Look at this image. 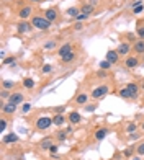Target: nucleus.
I'll return each instance as SVG.
<instances>
[{
	"mask_svg": "<svg viewBox=\"0 0 144 160\" xmlns=\"http://www.w3.org/2000/svg\"><path fill=\"white\" fill-rule=\"evenodd\" d=\"M31 25H33V28H38V29H49L51 22H48L44 17H33Z\"/></svg>",
	"mask_w": 144,
	"mask_h": 160,
	"instance_id": "nucleus-1",
	"label": "nucleus"
},
{
	"mask_svg": "<svg viewBox=\"0 0 144 160\" xmlns=\"http://www.w3.org/2000/svg\"><path fill=\"white\" fill-rule=\"evenodd\" d=\"M51 124H54L53 118L49 116H41L36 119V129H39V131H44V129L51 128Z\"/></svg>",
	"mask_w": 144,
	"mask_h": 160,
	"instance_id": "nucleus-2",
	"label": "nucleus"
},
{
	"mask_svg": "<svg viewBox=\"0 0 144 160\" xmlns=\"http://www.w3.org/2000/svg\"><path fill=\"white\" fill-rule=\"evenodd\" d=\"M106 93H108V87H106V85H100V87H97V88L92 90L90 96L93 100H100V98H103Z\"/></svg>",
	"mask_w": 144,
	"mask_h": 160,
	"instance_id": "nucleus-3",
	"label": "nucleus"
},
{
	"mask_svg": "<svg viewBox=\"0 0 144 160\" xmlns=\"http://www.w3.org/2000/svg\"><path fill=\"white\" fill-rule=\"evenodd\" d=\"M31 28H33V25H31V23H28L26 20H21V22L17 25V31L20 33V34H25V33H30V31H31Z\"/></svg>",
	"mask_w": 144,
	"mask_h": 160,
	"instance_id": "nucleus-4",
	"label": "nucleus"
},
{
	"mask_svg": "<svg viewBox=\"0 0 144 160\" xmlns=\"http://www.w3.org/2000/svg\"><path fill=\"white\" fill-rule=\"evenodd\" d=\"M23 100H25L23 93H20V92H15V93H12V95H10L8 101H10V103H13V105H20V103H23Z\"/></svg>",
	"mask_w": 144,
	"mask_h": 160,
	"instance_id": "nucleus-5",
	"label": "nucleus"
},
{
	"mask_svg": "<svg viewBox=\"0 0 144 160\" xmlns=\"http://www.w3.org/2000/svg\"><path fill=\"white\" fill-rule=\"evenodd\" d=\"M130 51H131V44L130 43H121L118 46V49H116V52H118L119 56H130Z\"/></svg>",
	"mask_w": 144,
	"mask_h": 160,
	"instance_id": "nucleus-6",
	"label": "nucleus"
},
{
	"mask_svg": "<svg viewBox=\"0 0 144 160\" xmlns=\"http://www.w3.org/2000/svg\"><path fill=\"white\" fill-rule=\"evenodd\" d=\"M124 65H126L128 69H136L137 65H139V59L134 56H128L126 61H124Z\"/></svg>",
	"mask_w": 144,
	"mask_h": 160,
	"instance_id": "nucleus-7",
	"label": "nucleus"
},
{
	"mask_svg": "<svg viewBox=\"0 0 144 160\" xmlns=\"http://www.w3.org/2000/svg\"><path fill=\"white\" fill-rule=\"evenodd\" d=\"M44 18L48 20V22H56L57 20V10L56 8H48V10L44 11Z\"/></svg>",
	"mask_w": 144,
	"mask_h": 160,
	"instance_id": "nucleus-8",
	"label": "nucleus"
},
{
	"mask_svg": "<svg viewBox=\"0 0 144 160\" xmlns=\"http://www.w3.org/2000/svg\"><path fill=\"white\" fill-rule=\"evenodd\" d=\"M53 146H54L53 137H44L43 141H39V149L41 150H49Z\"/></svg>",
	"mask_w": 144,
	"mask_h": 160,
	"instance_id": "nucleus-9",
	"label": "nucleus"
},
{
	"mask_svg": "<svg viewBox=\"0 0 144 160\" xmlns=\"http://www.w3.org/2000/svg\"><path fill=\"white\" fill-rule=\"evenodd\" d=\"M17 106H18V105H13V103H10V101H8L7 105H2V113H5V114H13L15 111H17Z\"/></svg>",
	"mask_w": 144,
	"mask_h": 160,
	"instance_id": "nucleus-10",
	"label": "nucleus"
},
{
	"mask_svg": "<svg viewBox=\"0 0 144 160\" xmlns=\"http://www.w3.org/2000/svg\"><path fill=\"white\" fill-rule=\"evenodd\" d=\"M106 61L111 62V64H116V62L119 61V54L116 52V51H108V52H106Z\"/></svg>",
	"mask_w": 144,
	"mask_h": 160,
	"instance_id": "nucleus-11",
	"label": "nucleus"
},
{
	"mask_svg": "<svg viewBox=\"0 0 144 160\" xmlns=\"http://www.w3.org/2000/svg\"><path fill=\"white\" fill-rule=\"evenodd\" d=\"M69 123L70 124H79L80 123V119H82V116H80V113H77V111H72V113L69 114Z\"/></svg>",
	"mask_w": 144,
	"mask_h": 160,
	"instance_id": "nucleus-12",
	"label": "nucleus"
},
{
	"mask_svg": "<svg viewBox=\"0 0 144 160\" xmlns=\"http://www.w3.org/2000/svg\"><path fill=\"white\" fill-rule=\"evenodd\" d=\"M31 7H23L20 11H18V17L21 18V20H26V18H30L31 17Z\"/></svg>",
	"mask_w": 144,
	"mask_h": 160,
	"instance_id": "nucleus-13",
	"label": "nucleus"
},
{
	"mask_svg": "<svg viewBox=\"0 0 144 160\" xmlns=\"http://www.w3.org/2000/svg\"><path fill=\"white\" fill-rule=\"evenodd\" d=\"M133 49L136 54H144V39H137L136 43H134Z\"/></svg>",
	"mask_w": 144,
	"mask_h": 160,
	"instance_id": "nucleus-14",
	"label": "nucleus"
},
{
	"mask_svg": "<svg viewBox=\"0 0 144 160\" xmlns=\"http://www.w3.org/2000/svg\"><path fill=\"white\" fill-rule=\"evenodd\" d=\"M93 10H95V7H93V5H90L88 2H87V4H84V5L80 7V13L88 15V17H90V15L93 13Z\"/></svg>",
	"mask_w": 144,
	"mask_h": 160,
	"instance_id": "nucleus-15",
	"label": "nucleus"
},
{
	"mask_svg": "<svg viewBox=\"0 0 144 160\" xmlns=\"http://www.w3.org/2000/svg\"><path fill=\"white\" fill-rule=\"evenodd\" d=\"M2 142L4 144H12V142H18V136L15 134V132H10V134H7L4 139H2Z\"/></svg>",
	"mask_w": 144,
	"mask_h": 160,
	"instance_id": "nucleus-16",
	"label": "nucleus"
},
{
	"mask_svg": "<svg viewBox=\"0 0 144 160\" xmlns=\"http://www.w3.org/2000/svg\"><path fill=\"white\" fill-rule=\"evenodd\" d=\"M126 88L130 90L131 98H136V96H137V93H139V87H137L136 83H128V85H126Z\"/></svg>",
	"mask_w": 144,
	"mask_h": 160,
	"instance_id": "nucleus-17",
	"label": "nucleus"
},
{
	"mask_svg": "<svg viewBox=\"0 0 144 160\" xmlns=\"http://www.w3.org/2000/svg\"><path fill=\"white\" fill-rule=\"evenodd\" d=\"M70 51H72V44L66 43V44H62V46L59 47V56L62 57V56H66V54H69Z\"/></svg>",
	"mask_w": 144,
	"mask_h": 160,
	"instance_id": "nucleus-18",
	"label": "nucleus"
},
{
	"mask_svg": "<svg viewBox=\"0 0 144 160\" xmlns=\"http://www.w3.org/2000/svg\"><path fill=\"white\" fill-rule=\"evenodd\" d=\"M106 134H108V129L106 128L97 129V132H95V139H97V141H103V139L106 137Z\"/></svg>",
	"mask_w": 144,
	"mask_h": 160,
	"instance_id": "nucleus-19",
	"label": "nucleus"
},
{
	"mask_svg": "<svg viewBox=\"0 0 144 160\" xmlns=\"http://www.w3.org/2000/svg\"><path fill=\"white\" fill-rule=\"evenodd\" d=\"M66 15H67V17H70V18H77V15H80V8L70 7V8H67V10H66Z\"/></svg>",
	"mask_w": 144,
	"mask_h": 160,
	"instance_id": "nucleus-20",
	"label": "nucleus"
},
{
	"mask_svg": "<svg viewBox=\"0 0 144 160\" xmlns=\"http://www.w3.org/2000/svg\"><path fill=\"white\" fill-rule=\"evenodd\" d=\"M53 121H54V126H62L66 123V118H64V114H56L53 118Z\"/></svg>",
	"mask_w": 144,
	"mask_h": 160,
	"instance_id": "nucleus-21",
	"label": "nucleus"
},
{
	"mask_svg": "<svg viewBox=\"0 0 144 160\" xmlns=\"http://www.w3.org/2000/svg\"><path fill=\"white\" fill-rule=\"evenodd\" d=\"M88 100V95L87 93H80V95L75 96V101H77V105H85Z\"/></svg>",
	"mask_w": 144,
	"mask_h": 160,
	"instance_id": "nucleus-22",
	"label": "nucleus"
},
{
	"mask_svg": "<svg viewBox=\"0 0 144 160\" xmlns=\"http://www.w3.org/2000/svg\"><path fill=\"white\" fill-rule=\"evenodd\" d=\"M75 56H77V54H75L74 51H70L69 54H66V56L61 57V61H62V62H72V61L75 59Z\"/></svg>",
	"mask_w": 144,
	"mask_h": 160,
	"instance_id": "nucleus-23",
	"label": "nucleus"
},
{
	"mask_svg": "<svg viewBox=\"0 0 144 160\" xmlns=\"http://www.w3.org/2000/svg\"><path fill=\"white\" fill-rule=\"evenodd\" d=\"M136 34L139 36V39H144V23H137V26H136Z\"/></svg>",
	"mask_w": 144,
	"mask_h": 160,
	"instance_id": "nucleus-24",
	"label": "nucleus"
},
{
	"mask_svg": "<svg viewBox=\"0 0 144 160\" xmlns=\"http://www.w3.org/2000/svg\"><path fill=\"white\" fill-rule=\"evenodd\" d=\"M23 87H25V88H35V80H33V78H25V80H23Z\"/></svg>",
	"mask_w": 144,
	"mask_h": 160,
	"instance_id": "nucleus-25",
	"label": "nucleus"
},
{
	"mask_svg": "<svg viewBox=\"0 0 144 160\" xmlns=\"http://www.w3.org/2000/svg\"><path fill=\"white\" fill-rule=\"evenodd\" d=\"M15 85H17V83L12 82V80H4V82H2V87H4L5 90H12Z\"/></svg>",
	"mask_w": 144,
	"mask_h": 160,
	"instance_id": "nucleus-26",
	"label": "nucleus"
},
{
	"mask_svg": "<svg viewBox=\"0 0 144 160\" xmlns=\"http://www.w3.org/2000/svg\"><path fill=\"white\" fill-rule=\"evenodd\" d=\"M136 129H137V126L134 124V123H130V124L126 126V132H128V134H133V132H136Z\"/></svg>",
	"mask_w": 144,
	"mask_h": 160,
	"instance_id": "nucleus-27",
	"label": "nucleus"
},
{
	"mask_svg": "<svg viewBox=\"0 0 144 160\" xmlns=\"http://www.w3.org/2000/svg\"><path fill=\"white\" fill-rule=\"evenodd\" d=\"M119 96H121V98H131V93H130V90L124 87V88L119 92Z\"/></svg>",
	"mask_w": 144,
	"mask_h": 160,
	"instance_id": "nucleus-28",
	"label": "nucleus"
},
{
	"mask_svg": "<svg viewBox=\"0 0 144 160\" xmlns=\"http://www.w3.org/2000/svg\"><path fill=\"white\" fill-rule=\"evenodd\" d=\"M41 70H43V74H51V72H53V65L51 64H44Z\"/></svg>",
	"mask_w": 144,
	"mask_h": 160,
	"instance_id": "nucleus-29",
	"label": "nucleus"
},
{
	"mask_svg": "<svg viewBox=\"0 0 144 160\" xmlns=\"http://www.w3.org/2000/svg\"><path fill=\"white\" fill-rule=\"evenodd\" d=\"M110 65H111V62H108L106 59H105V61H102V62H100V69H103V70H108V69H110Z\"/></svg>",
	"mask_w": 144,
	"mask_h": 160,
	"instance_id": "nucleus-30",
	"label": "nucleus"
},
{
	"mask_svg": "<svg viewBox=\"0 0 144 160\" xmlns=\"http://www.w3.org/2000/svg\"><path fill=\"white\" fill-rule=\"evenodd\" d=\"M30 111H31V105H30V103H25L23 106H21V113H23V114L30 113Z\"/></svg>",
	"mask_w": 144,
	"mask_h": 160,
	"instance_id": "nucleus-31",
	"label": "nucleus"
},
{
	"mask_svg": "<svg viewBox=\"0 0 144 160\" xmlns=\"http://www.w3.org/2000/svg\"><path fill=\"white\" fill-rule=\"evenodd\" d=\"M57 139H59L61 142H62V141H66V139H67V132L59 131V132H57Z\"/></svg>",
	"mask_w": 144,
	"mask_h": 160,
	"instance_id": "nucleus-32",
	"label": "nucleus"
},
{
	"mask_svg": "<svg viewBox=\"0 0 144 160\" xmlns=\"http://www.w3.org/2000/svg\"><path fill=\"white\" fill-rule=\"evenodd\" d=\"M10 95H12V93L10 92H8V90H2V95H0V96H2V100H8V98H10Z\"/></svg>",
	"mask_w": 144,
	"mask_h": 160,
	"instance_id": "nucleus-33",
	"label": "nucleus"
},
{
	"mask_svg": "<svg viewBox=\"0 0 144 160\" xmlns=\"http://www.w3.org/2000/svg\"><path fill=\"white\" fill-rule=\"evenodd\" d=\"M44 47L46 49H54V47H56V41H48V43L44 44Z\"/></svg>",
	"mask_w": 144,
	"mask_h": 160,
	"instance_id": "nucleus-34",
	"label": "nucleus"
},
{
	"mask_svg": "<svg viewBox=\"0 0 144 160\" xmlns=\"http://www.w3.org/2000/svg\"><path fill=\"white\" fill-rule=\"evenodd\" d=\"M15 62H17V59H15L13 56H12V57H7V59H4V64H12V65H13Z\"/></svg>",
	"mask_w": 144,
	"mask_h": 160,
	"instance_id": "nucleus-35",
	"label": "nucleus"
},
{
	"mask_svg": "<svg viewBox=\"0 0 144 160\" xmlns=\"http://www.w3.org/2000/svg\"><path fill=\"white\" fill-rule=\"evenodd\" d=\"M136 152H137V155H144V142L136 147Z\"/></svg>",
	"mask_w": 144,
	"mask_h": 160,
	"instance_id": "nucleus-36",
	"label": "nucleus"
},
{
	"mask_svg": "<svg viewBox=\"0 0 144 160\" xmlns=\"http://www.w3.org/2000/svg\"><path fill=\"white\" fill-rule=\"evenodd\" d=\"M5 129H7V121L0 119V132H5Z\"/></svg>",
	"mask_w": 144,
	"mask_h": 160,
	"instance_id": "nucleus-37",
	"label": "nucleus"
},
{
	"mask_svg": "<svg viewBox=\"0 0 144 160\" xmlns=\"http://www.w3.org/2000/svg\"><path fill=\"white\" fill-rule=\"evenodd\" d=\"M139 5H143V0H133V2H131V8H136V7H139Z\"/></svg>",
	"mask_w": 144,
	"mask_h": 160,
	"instance_id": "nucleus-38",
	"label": "nucleus"
},
{
	"mask_svg": "<svg viewBox=\"0 0 144 160\" xmlns=\"http://www.w3.org/2000/svg\"><path fill=\"white\" fill-rule=\"evenodd\" d=\"M123 155L126 157V159H128V157H131V155H133V147H130V149H124Z\"/></svg>",
	"mask_w": 144,
	"mask_h": 160,
	"instance_id": "nucleus-39",
	"label": "nucleus"
},
{
	"mask_svg": "<svg viewBox=\"0 0 144 160\" xmlns=\"http://www.w3.org/2000/svg\"><path fill=\"white\" fill-rule=\"evenodd\" d=\"M87 18H90V17H88V15L80 13V15H77V22H84V20H87Z\"/></svg>",
	"mask_w": 144,
	"mask_h": 160,
	"instance_id": "nucleus-40",
	"label": "nucleus"
},
{
	"mask_svg": "<svg viewBox=\"0 0 144 160\" xmlns=\"http://www.w3.org/2000/svg\"><path fill=\"white\" fill-rule=\"evenodd\" d=\"M143 10H144V4L139 5V7H136V8H133V13H141Z\"/></svg>",
	"mask_w": 144,
	"mask_h": 160,
	"instance_id": "nucleus-41",
	"label": "nucleus"
},
{
	"mask_svg": "<svg viewBox=\"0 0 144 160\" xmlns=\"http://www.w3.org/2000/svg\"><path fill=\"white\" fill-rule=\"evenodd\" d=\"M64 110H66V106H57V108H54L56 114H62V113H64Z\"/></svg>",
	"mask_w": 144,
	"mask_h": 160,
	"instance_id": "nucleus-42",
	"label": "nucleus"
},
{
	"mask_svg": "<svg viewBox=\"0 0 144 160\" xmlns=\"http://www.w3.org/2000/svg\"><path fill=\"white\" fill-rule=\"evenodd\" d=\"M97 75H98L100 78H102V77H106V70H103V69H100V70L97 72Z\"/></svg>",
	"mask_w": 144,
	"mask_h": 160,
	"instance_id": "nucleus-43",
	"label": "nucleus"
},
{
	"mask_svg": "<svg viewBox=\"0 0 144 160\" xmlns=\"http://www.w3.org/2000/svg\"><path fill=\"white\" fill-rule=\"evenodd\" d=\"M85 110L92 113V111H95V105H87V106H85Z\"/></svg>",
	"mask_w": 144,
	"mask_h": 160,
	"instance_id": "nucleus-44",
	"label": "nucleus"
},
{
	"mask_svg": "<svg viewBox=\"0 0 144 160\" xmlns=\"http://www.w3.org/2000/svg\"><path fill=\"white\" fill-rule=\"evenodd\" d=\"M74 28L77 29V31H80V29L84 28V26H82V23H80V22H77V23H75V26H74Z\"/></svg>",
	"mask_w": 144,
	"mask_h": 160,
	"instance_id": "nucleus-45",
	"label": "nucleus"
},
{
	"mask_svg": "<svg viewBox=\"0 0 144 160\" xmlns=\"http://www.w3.org/2000/svg\"><path fill=\"white\" fill-rule=\"evenodd\" d=\"M49 152H51V154H53V155H54V154L57 152V146H53V147H51V149H49Z\"/></svg>",
	"mask_w": 144,
	"mask_h": 160,
	"instance_id": "nucleus-46",
	"label": "nucleus"
},
{
	"mask_svg": "<svg viewBox=\"0 0 144 160\" xmlns=\"http://www.w3.org/2000/svg\"><path fill=\"white\" fill-rule=\"evenodd\" d=\"M88 4H90V5H93V7H95V5L98 4V0H88Z\"/></svg>",
	"mask_w": 144,
	"mask_h": 160,
	"instance_id": "nucleus-47",
	"label": "nucleus"
},
{
	"mask_svg": "<svg viewBox=\"0 0 144 160\" xmlns=\"http://www.w3.org/2000/svg\"><path fill=\"white\" fill-rule=\"evenodd\" d=\"M133 160H143V159H141V155H136V157H133Z\"/></svg>",
	"mask_w": 144,
	"mask_h": 160,
	"instance_id": "nucleus-48",
	"label": "nucleus"
},
{
	"mask_svg": "<svg viewBox=\"0 0 144 160\" xmlns=\"http://www.w3.org/2000/svg\"><path fill=\"white\" fill-rule=\"evenodd\" d=\"M30 2H35V4H41L43 0H30Z\"/></svg>",
	"mask_w": 144,
	"mask_h": 160,
	"instance_id": "nucleus-49",
	"label": "nucleus"
},
{
	"mask_svg": "<svg viewBox=\"0 0 144 160\" xmlns=\"http://www.w3.org/2000/svg\"><path fill=\"white\" fill-rule=\"evenodd\" d=\"M143 131H144V123H143Z\"/></svg>",
	"mask_w": 144,
	"mask_h": 160,
	"instance_id": "nucleus-50",
	"label": "nucleus"
},
{
	"mask_svg": "<svg viewBox=\"0 0 144 160\" xmlns=\"http://www.w3.org/2000/svg\"><path fill=\"white\" fill-rule=\"evenodd\" d=\"M143 64H144V62H143Z\"/></svg>",
	"mask_w": 144,
	"mask_h": 160,
	"instance_id": "nucleus-51",
	"label": "nucleus"
}]
</instances>
